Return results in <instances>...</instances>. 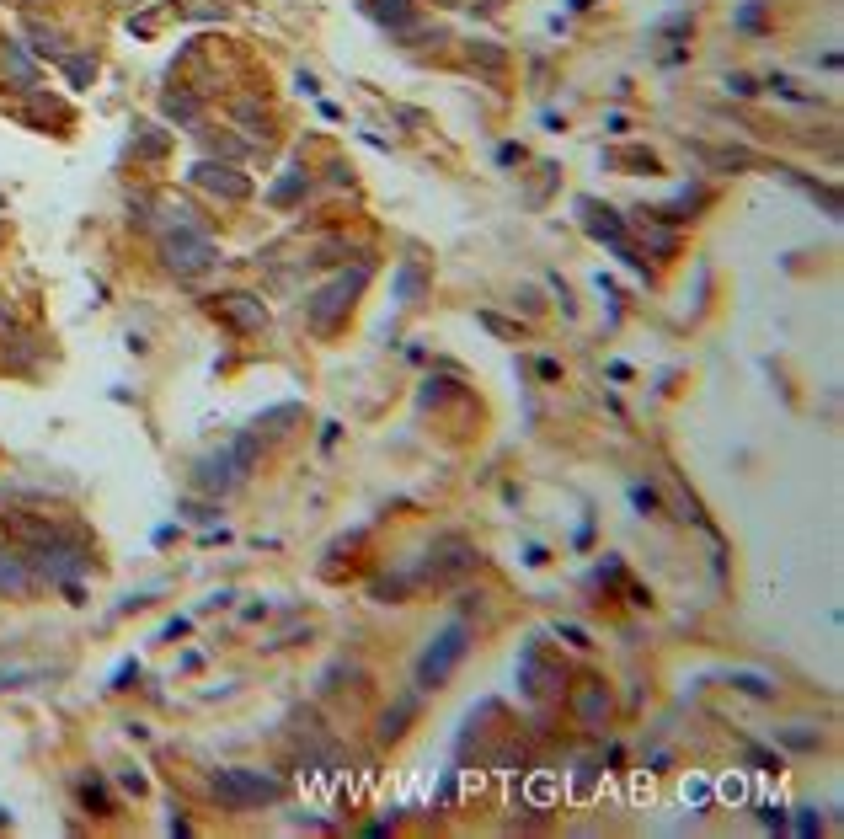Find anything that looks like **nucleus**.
I'll return each mask as SVG.
<instances>
[{
	"label": "nucleus",
	"instance_id": "nucleus-1",
	"mask_svg": "<svg viewBox=\"0 0 844 839\" xmlns=\"http://www.w3.org/2000/svg\"><path fill=\"white\" fill-rule=\"evenodd\" d=\"M214 797H220L225 807H236V813H252V807H273L289 797V781L273 770H252V765H225L214 770Z\"/></svg>",
	"mask_w": 844,
	"mask_h": 839
},
{
	"label": "nucleus",
	"instance_id": "nucleus-2",
	"mask_svg": "<svg viewBox=\"0 0 844 839\" xmlns=\"http://www.w3.org/2000/svg\"><path fill=\"white\" fill-rule=\"evenodd\" d=\"M369 273H374V262H358L353 273L342 268V273L332 278V284H321L316 294H310V300H305V326H310V332H321V337H326V332H337V321L348 316L353 300L364 294Z\"/></svg>",
	"mask_w": 844,
	"mask_h": 839
},
{
	"label": "nucleus",
	"instance_id": "nucleus-3",
	"mask_svg": "<svg viewBox=\"0 0 844 839\" xmlns=\"http://www.w3.org/2000/svg\"><path fill=\"white\" fill-rule=\"evenodd\" d=\"M465 652H471V626H465V620H449V626L433 636L428 647H422V658H417V690L449 685V674L465 663Z\"/></svg>",
	"mask_w": 844,
	"mask_h": 839
},
{
	"label": "nucleus",
	"instance_id": "nucleus-4",
	"mask_svg": "<svg viewBox=\"0 0 844 839\" xmlns=\"http://www.w3.org/2000/svg\"><path fill=\"white\" fill-rule=\"evenodd\" d=\"M161 262L177 278H198V273H209L214 262H220V252H214L209 230L193 225V230H166V236H161Z\"/></svg>",
	"mask_w": 844,
	"mask_h": 839
},
{
	"label": "nucleus",
	"instance_id": "nucleus-5",
	"mask_svg": "<svg viewBox=\"0 0 844 839\" xmlns=\"http://www.w3.org/2000/svg\"><path fill=\"white\" fill-rule=\"evenodd\" d=\"M214 316H220L230 332L257 337L262 326H268V305H262V294H252V289H230V294H214Z\"/></svg>",
	"mask_w": 844,
	"mask_h": 839
},
{
	"label": "nucleus",
	"instance_id": "nucleus-6",
	"mask_svg": "<svg viewBox=\"0 0 844 839\" xmlns=\"http://www.w3.org/2000/svg\"><path fill=\"white\" fill-rule=\"evenodd\" d=\"M187 177H193V188L225 198V204H241V198H252V177L236 172V166H225V161H198Z\"/></svg>",
	"mask_w": 844,
	"mask_h": 839
},
{
	"label": "nucleus",
	"instance_id": "nucleus-7",
	"mask_svg": "<svg viewBox=\"0 0 844 839\" xmlns=\"http://www.w3.org/2000/svg\"><path fill=\"white\" fill-rule=\"evenodd\" d=\"M241 481H246V471L236 465V455H230V444H225V449H214V455H203V460H198V471H193V487H198V492H209V497L236 492Z\"/></svg>",
	"mask_w": 844,
	"mask_h": 839
},
{
	"label": "nucleus",
	"instance_id": "nucleus-8",
	"mask_svg": "<svg viewBox=\"0 0 844 839\" xmlns=\"http://www.w3.org/2000/svg\"><path fill=\"white\" fill-rule=\"evenodd\" d=\"M519 690L529 695V701H545V695L561 690V668L545 663V647H540V642H529V647L519 652Z\"/></svg>",
	"mask_w": 844,
	"mask_h": 839
},
{
	"label": "nucleus",
	"instance_id": "nucleus-9",
	"mask_svg": "<svg viewBox=\"0 0 844 839\" xmlns=\"http://www.w3.org/2000/svg\"><path fill=\"white\" fill-rule=\"evenodd\" d=\"M572 717L583 727H604L609 722V685L604 679H577L572 690Z\"/></svg>",
	"mask_w": 844,
	"mask_h": 839
},
{
	"label": "nucleus",
	"instance_id": "nucleus-10",
	"mask_svg": "<svg viewBox=\"0 0 844 839\" xmlns=\"http://www.w3.org/2000/svg\"><path fill=\"white\" fill-rule=\"evenodd\" d=\"M433 556H439V562H428V578H460V572L476 567V546L460 535H444L439 546H433Z\"/></svg>",
	"mask_w": 844,
	"mask_h": 839
},
{
	"label": "nucleus",
	"instance_id": "nucleus-11",
	"mask_svg": "<svg viewBox=\"0 0 844 839\" xmlns=\"http://www.w3.org/2000/svg\"><path fill=\"white\" fill-rule=\"evenodd\" d=\"M33 588H38V578H33V567H27V556L17 546H0V594L27 599Z\"/></svg>",
	"mask_w": 844,
	"mask_h": 839
},
{
	"label": "nucleus",
	"instance_id": "nucleus-12",
	"mask_svg": "<svg viewBox=\"0 0 844 839\" xmlns=\"http://www.w3.org/2000/svg\"><path fill=\"white\" fill-rule=\"evenodd\" d=\"M364 11L380 27H390L396 38H417L422 27H417V11H412V0H364Z\"/></svg>",
	"mask_w": 844,
	"mask_h": 839
},
{
	"label": "nucleus",
	"instance_id": "nucleus-13",
	"mask_svg": "<svg viewBox=\"0 0 844 839\" xmlns=\"http://www.w3.org/2000/svg\"><path fill=\"white\" fill-rule=\"evenodd\" d=\"M577 214H583V225H588V236H599V241H625V225H620V214L615 209H599L593 198H577Z\"/></svg>",
	"mask_w": 844,
	"mask_h": 839
},
{
	"label": "nucleus",
	"instance_id": "nucleus-14",
	"mask_svg": "<svg viewBox=\"0 0 844 839\" xmlns=\"http://www.w3.org/2000/svg\"><path fill=\"white\" fill-rule=\"evenodd\" d=\"M0 65H6V75H11V81H17L22 91L38 86V65H33V54H27V43L6 38V49H0Z\"/></svg>",
	"mask_w": 844,
	"mask_h": 839
},
{
	"label": "nucleus",
	"instance_id": "nucleus-15",
	"mask_svg": "<svg viewBox=\"0 0 844 839\" xmlns=\"http://www.w3.org/2000/svg\"><path fill=\"white\" fill-rule=\"evenodd\" d=\"M422 294H428V273H422L417 257H406L401 268H396V300H401V305H417Z\"/></svg>",
	"mask_w": 844,
	"mask_h": 839
},
{
	"label": "nucleus",
	"instance_id": "nucleus-16",
	"mask_svg": "<svg viewBox=\"0 0 844 839\" xmlns=\"http://www.w3.org/2000/svg\"><path fill=\"white\" fill-rule=\"evenodd\" d=\"M27 49L33 54H43V59H59V54H70L65 49V33H59V27H49V22H38V17H27Z\"/></svg>",
	"mask_w": 844,
	"mask_h": 839
},
{
	"label": "nucleus",
	"instance_id": "nucleus-17",
	"mask_svg": "<svg viewBox=\"0 0 844 839\" xmlns=\"http://www.w3.org/2000/svg\"><path fill=\"white\" fill-rule=\"evenodd\" d=\"M412 717H417V695H401V701L380 717V743H396V738L406 733V722H412Z\"/></svg>",
	"mask_w": 844,
	"mask_h": 839
},
{
	"label": "nucleus",
	"instance_id": "nucleus-18",
	"mask_svg": "<svg viewBox=\"0 0 844 839\" xmlns=\"http://www.w3.org/2000/svg\"><path fill=\"white\" fill-rule=\"evenodd\" d=\"M161 113L171 123H198V97H187V91H166L161 97Z\"/></svg>",
	"mask_w": 844,
	"mask_h": 839
},
{
	"label": "nucleus",
	"instance_id": "nucleus-19",
	"mask_svg": "<svg viewBox=\"0 0 844 839\" xmlns=\"http://www.w3.org/2000/svg\"><path fill=\"white\" fill-rule=\"evenodd\" d=\"M236 123H241V134L268 139V129H262L268 118H262V102H257V97H241V102H236Z\"/></svg>",
	"mask_w": 844,
	"mask_h": 839
},
{
	"label": "nucleus",
	"instance_id": "nucleus-20",
	"mask_svg": "<svg viewBox=\"0 0 844 839\" xmlns=\"http://www.w3.org/2000/svg\"><path fill=\"white\" fill-rule=\"evenodd\" d=\"M465 59H471V65H481V70H508V54L503 49H492V43H465Z\"/></svg>",
	"mask_w": 844,
	"mask_h": 839
},
{
	"label": "nucleus",
	"instance_id": "nucleus-21",
	"mask_svg": "<svg viewBox=\"0 0 844 839\" xmlns=\"http://www.w3.org/2000/svg\"><path fill=\"white\" fill-rule=\"evenodd\" d=\"M59 65H65L70 86H91V75H97V59L91 54H59Z\"/></svg>",
	"mask_w": 844,
	"mask_h": 839
},
{
	"label": "nucleus",
	"instance_id": "nucleus-22",
	"mask_svg": "<svg viewBox=\"0 0 844 839\" xmlns=\"http://www.w3.org/2000/svg\"><path fill=\"white\" fill-rule=\"evenodd\" d=\"M305 188H310V177H305V172H289V177H284V182H278V188L268 193V204H278V209H284V204H294V198H300Z\"/></svg>",
	"mask_w": 844,
	"mask_h": 839
},
{
	"label": "nucleus",
	"instance_id": "nucleus-23",
	"mask_svg": "<svg viewBox=\"0 0 844 839\" xmlns=\"http://www.w3.org/2000/svg\"><path fill=\"white\" fill-rule=\"evenodd\" d=\"M166 145H171V139L155 129V123H139V134H134V150H139V155H166Z\"/></svg>",
	"mask_w": 844,
	"mask_h": 839
},
{
	"label": "nucleus",
	"instance_id": "nucleus-24",
	"mask_svg": "<svg viewBox=\"0 0 844 839\" xmlns=\"http://www.w3.org/2000/svg\"><path fill=\"white\" fill-rule=\"evenodd\" d=\"M780 743H786V749H802V754H812V749H818V733H812V727H780V733H775Z\"/></svg>",
	"mask_w": 844,
	"mask_h": 839
},
{
	"label": "nucleus",
	"instance_id": "nucleus-25",
	"mask_svg": "<svg viewBox=\"0 0 844 839\" xmlns=\"http://www.w3.org/2000/svg\"><path fill=\"white\" fill-rule=\"evenodd\" d=\"M732 690H743V695H759V701H770L775 695V685L764 674H732Z\"/></svg>",
	"mask_w": 844,
	"mask_h": 839
},
{
	"label": "nucleus",
	"instance_id": "nucleus-26",
	"mask_svg": "<svg viewBox=\"0 0 844 839\" xmlns=\"http://www.w3.org/2000/svg\"><path fill=\"white\" fill-rule=\"evenodd\" d=\"M556 636H561V642H572V647H593V636L583 631V626H577V620H556V626H551Z\"/></svg>",
	"mask_w": 844,
	"mask_h": 839
},
{
	"label": "nucleus",
	"instance_id": "nucleus-27",
	"mask_svg": "<svg viewBox=\"0 0 844 839\" xmlns=\"http://www.w3.org/2000/svg\"><path fill=\"white\" fill-rule=\"evenodd\" d=\"M796 813H802V818H796V823H786V829H796V834H818V829H823L818 807H796Z\"/></svg>",
	"mask_w": 844,
	"mask_h": 839
},
{
	"label": "nucleus",
	"instance_id": "nucleus-28",
	"mask_svg": "<svg viewBox=\"0 0 844 839\" xmlns=\"http://www.w3.org/2000/svg\"><path fill=\"white\" fill-rule=\"evenodd\" d=\"M631 503L642 508V514H658V508H663V503H658V492H652V487H642V481L631 487Z\"/></svg>",
	"mask_w": 844,
	"mask_h": 839
},
{
	"label": "nucleus",
	"instance_id": "nucleus-29",
	"mask_svg": "<svg viewBox=\"0 0 844 839\" xmlns=\"http://www.w3.org/2000/svg\"><path fill=\"white\" fill-rule=\"evenodd\" d=\"M738 27H748V33H754V27H764V6H759V0H748V6L738 11Z\"/></svg>",
	"mask_w": 844,
	"mask_h": 839
},
{
	"label": "nucleus",
	"instance_id": "nucleus-30",
	"mask_svg": "<svg viewBox=\"0 0 844 839\" xmlns=\"http://www.w3.org/2000/svg\"><path fill=\"white\" fill-rule=\"evenodd\" d=\"M759 823H764V829H775V834H786V813H780V807H770V802L759 807Z\"/></svg>",
	"mask_w": 844,
	"mask_h": 839
},
{
	"label": "nucleus",
	"instance_id": "nucleus-31",
	"mask_svg": "<svg viewBox=\"0 0 844 839\" xmlns=\"http://www.w3.org/2000/svg\"><path fill=\"white\" fill-rule=\"evenodd\" d=\"M684 802L706 807V802H711V786H706V781H684Z\"/></svg>",
	"mask_w": 844,
	"mask_h": 839
},
{
	"label": "nucleus",
	"instance_id": "nucleus-32",
	"mask_svg": "<svg viewBox=\"0 0 844 839\" xmlns=\"http://www.w3.org/2000/svg\"><path fill=\"white\" fill-rule=\"evenodd\" d=\"M722 86L732 91V97H754V91H759L754 81H748V75H727V81H722Z\"/></svg>",
	"mask_w": 844,
	"mask_h": 839
},
{
	"label": "nucleus",
	"instance_id": "nucleus-33",
	"mask_svg": "<svg viewBox=\"0 0 844 839\" xmlns=\"http://www.w3.org/2000/svg\"><path fill=\"white\" fill-rule=\"evenodd\" d=\"M674 514L690 519V524H700V503H695V497H674Z\"/></svg>",
	"mask_w": 844,
	"mask_h": 839
},
{
	"label": "nucleus",
	"instance_id": "nucleus-34",
	"mask_svg": "<svg viewBox=\"0 0 844 839\" xmlns=\"http://www.w3.org/2000/svg\"><path fill=\"white\" fill-rule=\"evenodd\" d=\"M481 326H492L497 337H519V326H508V321H497V316H481Z\"/></svg>",
	"mask_w": 844,
	"mask_h": 839
},
{
	"label": "nucleus",
	"instance_id": "nucleus-35",
	"mask_svg": "<svg viewBox=\"0 0 844 839\" xmlns=\"http://www.w3.org/2000/svg\"><path fill=\"white\" fill-rule=\"evenodd\" d=\"M182 514H187V519H214V514H220V508H198V503H182Z\"/></svg>",
	"mask_w": 844,
	"mask_h": 839
},
{
	"label": "nucleus",
	"instance_id": "nucleus-36",
	"mask_svg": "<svg viewBox=\"0 0 844 839\" xmlns=\"http://www.w3.org/2000/svg\"><path fill=\"white\" fill-rule=\"evenodd\" d=\"M497 161L513 166V161H524V150H519V145H503V150H497Z\"/></svg>",
	"mask_w": 844,
	"mask_h": 839
},
{
	"label": "nucleus",
	"instance_id": "nucleus-37",
	"mask_svg": "<svg viewBox=\"0 0 844 839\" xmlns=\"http://www.w3.org/2000/svg\"><path fill=\"white\" fill-rule=\"evenodd\" d=\"M17 6H22V11H38V6H43V0H17Z\"/></svg>",
	"mask_w": 844,
	"mask_h": 839
}]
</instances>
